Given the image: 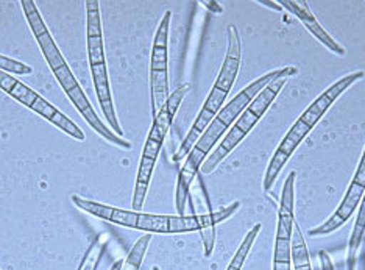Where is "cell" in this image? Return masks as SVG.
<instances>
[{
    "instance_id": "cell-24",
    "label": "cell",
    "mask_w": 365,
    "mask_h": 270,
    "mask_svg": "<svg viewBox=\"0 0 365 270\" xmlns=\"http://www.w3.org/2000/svg\"><path fill=\"white\" fill-rule=\"evenodd\" d=\"M273 270H290V263H273Z\"/></svg>"
},
{
    "instance_id": "cell-10",
    "label": "cell",
    "mask_w": 365,
    "mask_h": 270,
    "mask_svg": "<svg viewBox=\"0 0 365 270\" xmlns=\"http://www.w3.org/2000/svg\"><path fill=\"white\" fill-rule=\"evenodd\" d=\"M295 172H290L283 186V194H281L273 263H290L292 261V234L295 225Z\"/></svg>"
},
{
    "instance_id": "cell-21",
    "label": "cell",
    "mask_w": 365,
    "mask_h": 270,
    "mask_svg": "<svg viewBox=\"0 0 365 270\" xmlns=\"http://www.w3.org/2000/svg\"><path fill=\"white\" fill-rule=\"evenodd\" d=\"M319 258H320L322 270H334L333 261H331V258H329V255H328L327 251H320V253H319Z\"/></svg>"
},
{
    "instance_id": "cell-18",
    "label": "cell",
    "mask_w": 365,
    "mask_h": 270,
    "mask_svg": "<svg viewBox=\"0 0 365 270\" xmlns=\"http://www.w3.org/2000/svg\"><path fill=\"white\" fill-rule=\"evenodd\" d=\"M106 244L103 241V237H96L94 242L89 245V249L86 250L85 256H83L81 263L78 266L77 270H97L98 263H101V259L103 256V251H105Z\"/></svg>"
},
{
    "instance_id": "cell-3",
    "label": "cell",
    "mask_w": 365,
    "mask_h": 270,
    "mask_svg": "<svg viewBox=\"0 0 365 270\" xmlns=\"http://www.w3.org/2000/svg\"><path fill=\"white\" fill-rule=\"evenodd\" d=\"M21 6H22L24 14H26L29 26L33 31V36H35L36 43L41 47V52H43L44 58L48 64V68L52 69L53 76L56 77L58 83H60L64 94L69 97V100L78 110L83 119L88 122L91 128H93L97 135H101L103 139H106L108 142L119 145L125 150H130L131 149L130 141L111 132V130L108 128L101 119H98L93 105H91L85 91L81 89L76 76H73V72L69 68V64L66 63L64 56L60 52V48H58L52 33L48 31L36 4L33 2V0H21Z\"/></svg>"
},
{
    "instance_id": "cell-6",
    "label": "cell",
    "mask_w": 365,
    "mask_h": 270,
    "mask_svg": "<svg viewBox=\"0 0 365 270\" xmlns=\"http://www.w3.org/2000/svg\"><path fill=\"white\" fill-rule=\"evenodd\" d=\"M190 85L185 83L178 86L175 91H173L168 102L164 103L160 113L153 118V124L150 132H148L147 141L143 150V157H140L139 162V170H138V177H136V185H135V194H133V202L131 207L135 208L133 211H139L144 207V202L148 192V186H150L152 182V175H153V169L156 166L158 157H160V152L163 149V144L165 141V136H168L169 130L172 127L173 118L180 108V105L185 99L187 91H189Z\"/></svg>"
},
{
    "instance_id": "cell-15",
    "label": "cell",
    "mask_w": 365,
    "mask_h": 270,
    "mask_svg": "<svg viewBox=\"0 0 365 270\" xmlns=\"http://www.w3.org/2000/svg\"><path fill=\"white\" fill-rule=\"evenodd\" d=\"M292 264H294V270H312L311 261H309V251H308V247H306L303 232L297 224L294 225V234H292Z\"/></svg>"
},
{
    "instance_id": "cell-16",
    "label": "cell",
    "mask_w": 365,
    "mask_h": 270,
    "mask_svg": "<svg viewBox=\"0 0 365 270\" xmlns=\"http://www.w3.org/2000/svg\"><path fill=\"white\" fill-rule=\"evenodd\" d=\"M261 232V224H256L250 232L247 233V236L244 237L242 244L239 245V249L236 251V255L233 256V259H231V263L228 264L227 270H242L244 264H245V259L248 256V253H250L253 244L256 241V237H258Z\"/></svg>"
},
{
    "instance_id": "cell-4",
    "label": "cell",
    "mask_w": 365,
    "mask_h": 270,
    "mask_svg": "<svg viewBox=\"0 0 365 270\" xmlns=\"http://www.w3.org/2000/svg\"><path fill=\"white\" fill-rule=\"evenodd\" d=\"M364 77L365 72L362 71L346 73L345 77L337 80L334 85H331L328 89H325V91L306 108V111L298 118L292 128H290L287 135L283 137V141L277 147L275 153H273V157L269 162V167L265 170L264 191L269 192L272 189L273 185H275L278 180V175L281 174V170H283L289 158L292 157L294 152L297 150V147L303 142V139L309 135V132L315 125H317V122L325 116V113L333 106V103L346 91L348 88Z\"/></svg>"
},
{
    "instance_id": "cell-17",
    "label": "cell",
    "mask_w": 365,
    "mask_h": 270,
    "mask_svg": "<svg viewBox=\"0 0 365 270\" xmlns=\"http://www.w3.org/2000/svg\"><path fill=\"white\" fill-rule=\"evenodd\" d=\"M150 241H152L150 233L140 236L136 241V244L133 245V249L130 250L127 259L123 261V266L120 270H139L140 266H143L145 251L148 249V244H150Z\"/></svg>"
},
{
    "instance_id": "cell-5",
    "label": "cell",
    "mask_w": 365,
    "mask_h": 270,
    "mask_svg": "<svg viewBox=\"0 0 365 270\" xmlns=\"http://www.w3.org/2000/svg\"><path fill=\"white\" fill-rule=\"evenodd\" d=\"M297 73H298V68L287 66L284 68V72L281 73L279 77H277L272 83H269L262 89V91L258 94V97H256V99L247 106V110L240 114L235 124L231 125V128L228 130V135L223 137V141L215 147L210 157L206 158V161L203 162V166L200 169L202 174L208 175L211 172H214L215 167H217L220 162L225 160L240 142L244 141L245 136L252 132L256 124H258L259 119L265 114V111L270 108V105L275 102L278 94L281 93V89L284 88L286 81L290 77L297 76Z\"/></svg>"
},
{
    "instance_id": "cell-14",
    "label": "cell",
    "mask_w": 365,
    "mask_h": 270,
    "mask_svg": "<svg viewBox=\"0 0 365 270\" xmlns=\"http://www.w3.org/2000/svg\"><path fill=\"white\" fill-rule=\"evenodd\" d=\"M365 236V194L359 204L358 219L353 228V233L350 236V242H348V270H356V259H358V251Z\"/></svg>"
},
{
    "instance_id": "cell-9",
    "label": "cell",
    "mask_w": 365,
    "mask_h": 270,
    "mask_svg": "<svg viewBox=\"0 0 365 270\" xmlns=\"http://www.w3.org/2000/svg\"><path fill=\"white\" fill-rule=\"evenodd\" d=\"M172 13L165 11L158 26L150 60L152 116L155 118L169 99V27Z\"/></svg>"
},
{
    "instance_id": "cell-20",
    "label": "cell",
    "mask_w": 365,
    "mask_h": 270,
    "mask_svg": "<svg viewBox=\"0 0 365 270\" xmlns=\"http://www.w3.org/2000/svg\"><path fill=\"white\" fill-rule=\"evenodd\" d=\"M353 182L365 187V149H364L362 158H361L359 165H358V169H356V174L353 177Z\"/></svg>"
},
{
    "instance_id": "cell-22",
    "label": "cell",
    "mask_w": 365,
    "mask_h": 270,
    "mask_svg": "<svg viewBox=\"0 0 365 270\" xmlns=\"http://www.w3.org/2000/svg\"><path fill=\"white\" fill-rule=\"evenodd\" d=\"M202 4H203L206 8H208L210 11H212V13H217V14H220V13L223 11V8H222L217 2H214V0H211V2H210V0H203Z\"/></svg>"
},
{
    "instance_id": "cell-7",
    "label": "cell",
    "mask_w": 365,
    "mask_h": 270,
    "mask_svg": "<svg viewBox=\"0 0 365 270\" xmlns=\"http://www.w3.org/2000/svg\"><path fill=\"white\" fill-rule=\"evenodd\" d=\"M85 5H86V43H88L89 66H91V73H93L97 99H98V103H101L103 116L108 120V124L111 125L113 132L122 137V127L119 124L118 114H115L110 80H108L101 4H98V0H86Z\"/></svg>"
},
{
    "instance_id": "cell-2",
    "label": "cell",
    "mask_w": 365,
    "mask_h": 270,
    "mask_svg": "<svg viewBox=\"0 0 365 270\" xmlns=\"http://www.w3.org/2000/svg\"><path fill=\"white\" fill-rule=\"evenodd\" d=\"M284 72L283 69H275L272 72H267L265 76L258 78L253 83L244 88L242 91L236 94L235 99H231L223 108L219 111L217 116L210 124V127L205 130V133L198 139L194 149L186 157L185 165H182L180 175H178V185H177V195H175V204L178 216H186V202L189 200L190 194V185L198 175V170L202 169L203 162L206 158L212 153V149L215 144H219V139L223 136V133L235 124L237 118L242 114L247 106L250 105L262 89L272 83L273 80L279 77Z\"/></svg>"
},
{
    "instance_id": "cell-25",
    "label": "cell",
    "mask_w": 365,
    "mask_h": 270,
    "mask_svg": "<svg viewBox=\"0 0 365 270\" xmlns=\"http://www.w3.org/2000/svg\"><path fill=\"white\" fill-rule=\"evenodd\" d=\"M122 266H123V259H119V261H115V263L113 264L111 270H120Z\"/></svg>"
},
{
    "instance_id": "cell-19",
    "label": "cell",
    "mask_w": 365,
    "mask_h": 270,
    "mask_svg": "<svg viewBox=\"0 0 365 270\" xmlns=\"http://www.w3.org/2000/svg\"><path fill=\"white\" fill-rule=\"evenodd\" d=\"M0 71H5L8 73H16V76H30L33 69L26 63H21L18 60H13L10 56L0 55Z\"/></svg>"
},
{
    "instance_id": "cell-12",
    "label": "cell",
    "mask_w": 365,
    "mask_h": 270,
    "mask_svg": "<svg viewBox=\"0 0 365 270\" xmlns=\"http://www.w3.org/2000/svg\"><path fill=\"white\" fill-rule=\"evenodd\" d=\"M278 4L281 5V8H286L289 13L297 16L298 21H300L303 26L308 28L309 33L314 38H317L323 46L329 48L331 52H334L339 56L345 55V48L339 43H336V41L329 36L328 31H325V28L320 26L319 21L315 19V16L312 14L311 8L308 6V2H304V0L303 2H294V0H279Z\"/></svg>"
},
{
    "instance_id": "cell-8",
    "label": "cell",
    "mask_w": 365,
    "mask_h": 270,
    "mask_svg": "<svg viewBox=\"0 0 365 270\" xmlns=\"http://www.w3.org/2000/svg\"><path fill=\"white\" fill-rule=\"evenodd\" d=\"M0 89L10 97H13L14 100L26 105L27 108L47 119L51 124L60 128L66 135L77 139V141H85L86 139L85 133L81 132V128L76 122L71 120L60 110H56L52 103H48L46 99H43V97L36 91H33V89L29 88L26 83H22L18 78H14L11 73L0 71Z\"/></svg>"
},
{
    "instance_id": "cell-1",
    "label": "cell",
    "mask_w": 365,
    "mask_h": 270,
    "mask_svg": "<svg viewBox=\"0 0 365 270\" xmlns=\"http://www.w3.org/2000/svg\"><path fill=\"white\" fill-rule=\"evenodd\" d=\"M72 202L81 211L88 212L91 216L103 219L120 227L135 228V230L148 232V233H190L200 232L205 256H211L215 242V225L225 222L239 209L240 202L231 203L230 207L222 208L219 211H211L208 214H190V216H164V214H148V212L120 209L110 204L98 203L93 200H86L80 195H72Z\"/></svg>"
},
{
    "instance_id": "cell-11",
    "label": "cell",
    "mask_w": 365,
    "mask_h": 270,
    "mask_svg": "<svg viewBox=\"0 0 365 270\" xmlns=\"http://www.w3.org/2000/svg\"><path fill=\"white\" fill-rule=\"evenodd\" d=\"M364 194H365V187L351 182V185L348 186V189L345 192L344 200L340 202V207L336 209L334 214L331 216L325 224H322L317 228H312L309 234L311 236H327V234H331L336 230H339L340 227H344L348 222V219L353 216V212L358 209Z\"/></svg>"
},
{
    "instance_id": "cell-23",
    "label": "cell",
    "mask_w": 365,
    "mask_h": 270,
    "mask_svg": "<svg viewBox=\"0 0 365 270\" xmlns=\"http://www.w3.org/2000/svg\"><path fill=\"white\" fill-rule=\"evenodd\" d=\"M259 4L265 5V6H270L272 10H275V11L283 10V8H281V5L278 2H270V0H259Z\"/></svg>"
},
{
    "instance_id": "cell-13",
    "label": "cell",
    "mask_w": 365,
    "mask_h": 270,
    "mask_svg": "<svg viewBox=\"0 0 365 270\" xmlns=\"http://www.w3.org/2000/svg\"><path fill=\"white\" fill-rule=\"evenodd\" d=\"M242 41L236 28V26L228 27V48L225 61L222 64V69L219 72L217 78H215L214 86L222 89L230 94L231 88H233L235 81L237 78V73L240 69V60H242Z\"/></svg>"
}]
</instances>
